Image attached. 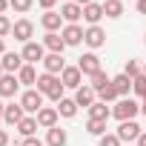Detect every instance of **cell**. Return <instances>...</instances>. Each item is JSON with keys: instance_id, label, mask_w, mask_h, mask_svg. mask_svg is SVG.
I'll use <instances>...</instances> for the list:
<instances>
[{"instance_id": "1", "label": "cell", "mask_w": 146, "mask_h": 146, "mask_svg": "<svg viewBox=\"0 0 146 146\" xmlns=\"http://www.w3.org/2000/svg\"><path fill=\"white\" fill-rule=\"evenodd\" d=\"M63 80L57 78V75H49V72H43V75L37 78V92L43 95V98H49V100H54V103H60L63 100Z\"/></svg>"}, {"instance_id": "2", "label": "cell", "mask_w": 146, "mask_h": 146, "mask_svg": "<svg viewBox=\"0 0 146 146\" xmlns=\"http://www.w3.org/2000/svg\"><path fill=\"white\" fill-rule=\"evenodd\" d=\"M137 112H140V103L132 100V98H120V100L115 103V109H112V115H115L120 123H123V120H135Z\"/></svg>"}, {"instance_id": "3", "label": "cell", "mask_w": 146, "mask_h": 146, "mask_svg": "<svg viewBox=\"0 0 146 146\" xmlns=\"http://www.w3.org/2000/svg\"><path fill=\"white\" fill-rule=\"evenodd\" d=\"M20 106H23V112L37 115V112L43 109V95H40L37 89H26V92L20 95Z\"/></svg>"}, {"instance_id": "4", "label": "cell", "mask_w": 146, "mask_h": 146, "mask_svg": "<svg viewBox=\"0 0 146 146\" xmlns=\"http://www.w3.org/2000/svg\"><path fill=\"white\" fill-rule=\"evenodd\" d=\"M115 135L120 137V143H129V146H132V143H135L143 132H140V126H137L135 120H123V123L117 126V132H115Z\"/></svg>"}, {"instance_id": "5", "label": "cell", "mask_w": 146, "mask_h": 146, "mask_svg": "<svg viewBox=\"0 0 146 146\" xmlns=\"http://www.w3.org/2000/svg\"><path fill=\"white\" fill-rule=\"evenodd\" d=\"M78 69L83 72L86 78H92V75H98V72H100V57H98L95 52H86V54L78 57Z\"/></svg>"}, {"instance_id": "6", "label": "cell", "mask_w": 146, "mask_h": 146, "mask_svg": "<svg viewBox=\"0 0 146 146\" xmlns=\"http://www.w3.org/2000/svg\"><path fill=\"white\" fill-rule=\"evenodd\" d=\"M83 35H86V29H80L78 23H66L60 29V37L66 40V46H80L83 43Z\"/></svg>"}, {"instance_id": "7", "label": "cell", "mask_w": 146, "mask_h": 146, "mask_svg": "<svg viewBox=\"0 0 146 146\" xmlns=\"http://www.w3.org/2000/svg\"><path fill=\"white\" fill-rule=\"evenodd\" d=\"M12 35H15V40H20V43H32L35 23H32V20H26V17H20V20L12 26Z\"/></svg>"}, {"instance_id": "8", "label": "cell", "mask_w": 146, "mask_h": 146, "mask_svg": "<svg viewBox=\"0 0 146 146\" xmlns=\"http://www.w3.org/2000/svg\"><path fill=\"white\" fill-rule=\"evenodd\" d=\"M20 54H23V60H26V63H32V66H35L37 60L43 63V57H46V46L32 40V43H23V52H20Z\"/></svg>"}, {"instance_id": "9", "label": "cell", "mask_w": 146, "mask_h": 146, "mask_svg": "<svg viewBox=\"0 0 146 146\" xmlns=\"http://www.w3.org/2000/svg\"><path fill=\"white\" fill-rule=\"evenodd\" d=\"M60 80H63L66 89H80V86H83V72H80L78 66H66L63 75H60Z\"/></svg>"}, {"instance_id": "10", "label": "cell", "mask_w": 146, "mask_h": 146, "mask_svg": "<svg viewBox=\"0 0 146 146\" xmlns=\"http://www.w3.org/2000/svg\"><path fill=\"white\" fill-rule=\"evenodd\" d=\"M0 63H3V72H6V75H17V72H20V69L26 66L23 54H17V52H6Z\"/></svg>"}, {"instance_id": "11", "label": "cell", "mask_w": 146, "mask_h": 146, "mask_svg": "<svg viewBox=\"0 0 146 146\" xmlns=\"http://www.w3.org/2000/svg\"><path fill=\"white\" fill-rule=\"evenodd\" d=\"M35 117H37V123H40L43 129H54V126H57L60 112H57V106H43V109H40Z\"/></svg>"}, {"instance_id": "12", "label": "cell", "mask_w": 146, "mask_h": 146, "mask_svg": "<svg viewBox=\"0 0 146 146\" xmlns=\"http://www.w3.org/2000/svg\"><path fill=\"white\" fill-rule=\"evenodd\" d=\"M83 43H86L89 49H100V46L106 43V32H103L100 26H89L86 35H83Z\"/></svg>"}, {"instance_id": "13", "label": "cell", "mask_w": 146, "mask_h": 146, "mask_svg": "<svg viewBox=\"0 0 146 146\" xmlns=\"http://www.w3.org/2000/svg\"><path fill=\"white\" fill-rule=\"evenodd\" d=\"M43 69L49 72V75H57V78H60V75H63V69H66L63 54H52V52H49V54L43 57Z\"/></svg>"}, {"instance_id": "14", "label": "cell", "mask_w": 146, "mask_h": 146, "mask_svg": "<svg viewBox=\"0 0 146 146\" xmlns=\"http://www.w3.org/2000/svg\"><path fill=\"white\" fill-rule=\"evenodd\" d=\"M17 89H20L17 75H3V78H0V98H15Z\"/></svg>"}, {"instance_id": "15", "label": "cell", "mask_w": 146, "mask_h": 146, "mask_svg": "<svg viewBox=\"0 0 146 146\" xmlns=\"http://www.w3.org/2000/svg\"><path fill=\"white\" fill-rule=\"evenodd\" d=\"M95 100H98V92H95L92 86H80V89H75V103H78V106L89 109Z\"/></svg>"}, {"instance_id": "16", "label": "cell", "mask_w": 146, "mask_h": 146, "mask_svg": "<svg viewBox=\"0 0 146 146\" xmlns=\"http://www.w3.org/2000/svg\"><path fill=\"white\" fill-rule=\"evenodd\" d=\"M23 117H26V115H23V106H20V103H9V106L3 109V123H6V126H17Z\"/></svg>"}, {"instance_id": "17", "label": "cell", "mask_w": 146, "mask_h": 146, "mask_svg": "<svg viewBox=\"0 0 146 146\" xmlns=\"http://www.w3.org/2000/svg\"><path fill=\"white\" fill-rule=\"evenodd\" d=\"M37 78H40V75L35 72L32 63H26V66L17 72V80H20V86H26V89H35V86H37Z\"/></svg>"}, {"instance_id": "18", "label": "cell", "mask_w": 146, "mask_h": 146, "mask_svg": "<svg viewBox=\"0 0 146 146\" xmlns=\"http://www.w3.org/2000/svg\"><path fill=\"white\" fill-rule=\"evenodd\" d=\"M43 46H46L52 54H63V49H66V40H63L57 32H46V37H43Z\"/></svg>"}, {"instance_id": "19", "label": "cell", "mask_w": 146, "mask_h": 146, "mask_svg": "<svg viewBox=\"0 0 146 146\" xmlns=\"http://www.w3.org/2000/svg\"><path fill=\"white\" fill-rule=\"evenodd\" d=\"M60 17H63L66 23H78V20L83 17V6H78V3H63V6H60Z\"/></svg>"}, {"instance_id": "20", "label": "cell", "mask_w": 146, "mask_h": 146, "mask_svg": "<svg viewBox=\"0 0 146 146\" xmlns=\"http://www.w3.org/2000/svg\"><path fill=\"white\" fill-rule=\"evenodd\" d=\"M40 26L46 29V32H60V26H63V17H60V12H46L43 17H40Z\"/></svg>"}, {"instance_id": "21", "label": "cell", "mask_w": 146, "mask_h": 146, "mask_svg": "<svg viewBox=\"0 0 146 146\" xmlns=\"http://www.w3.org/2000/svg\"><path fill=\"white\" fill-rule=\"evenodd\" d=\"M100 17H103V6H100V3H89V6H83V20H86L89 26H98Z\"/></svg>"}, {"instance_id": "22", "label": "cell", "mask_w": 146, "mask_h": 146, "mask_svg": "<svg viewBox=\"0 0 146 146\" xmlns=\"http://www.w3.org/2000/svg\"><path fill=\"white\" fill-rule=\"evenodd\" d=\"M109 117H112V109H109L106 103L95 100V103L89 106V120H109Z\"/></svg>"}, {"instance_id": "23", "label": "cell", "mask_w": 146, "mask_h": 146, "mask_svg": "<svg viewBox=\"0 0 146 146\" xmlns=\"http://www.w3.org/2000/svg\"><path fill=\"white\" fill-rule=\"evenodd\" d=\"M112 86H115L117 98H126V95H129V89H132V78H126L123 72H120L117 78H112Z\"/></svg>"}, {"instance_id": "24", "label": "cell", "mask_w": 146, "mask_h": 146, "mask_svg": "<svg viewBox=\"0 0 146 146\" xmlns=\"http://www.w3.org/2000/svg\"><path fill=\"white\" fill-rule=\"evenodd\" d=\"M37 126H40V123H37V117H32V115H29V117H23V120L17 123V132H20L23 137H35Z\"/></svg>"}, {"instance_id": "25", "label": "cell", "mask_w": 146, "mask_h": 146, "mask_svg": "<svg viewBox=\"0 0 146 146\" xmlns=\"http://www.w3.org/2000/svg\"><path fill=\"white\" fill-rule=\"evenodd\" d=\"M66 129H60V126H54V129H49V135H46V143L49 146H66Z\"/></svg>"}, {"instance_id": "26", "label": "cell", "mask_w": 146, "mask_h": 146, "mask_svg": "<svg viewBox=\"0 0 146 146\" xmlns=\"http://www.w3.org/2000/svg\"><path fill=\"white\" fill-rule=\"evenodd\" d=\"M57 112H60V117H75V115H78V103H75V98H63V100L57 103Z\"/></svg>"}, {"instance_id": "27", "label": "cell", "mask_w": 146, "mask_h": 146, "mask_svg": "<svg viewBox=\"0 0 146 146\" xmlns=\"http://www.w3.org/2000/svg\"><path fill=\"white\" fill-rule=\"evenodd\" d=\"M103 15L106 17H120L123 15V3H120V0H106V3H103Z\"/></svg>"}, {"instance_id": "28", "label": "cell", "mask_w": 146, "mask_h": 146, "mask_svg": "<svg viewBox=\"0 0 146 146\" xmlns=\"http://www.w3.org/2000/svg\"><path fill=\"white\" fill-rule=\"evenodd\" d=\"M109 83H112V78L106 75V72H103V69L98 72V75H92V89H95V92H100V89H106Z\"/></svg>"}, {"instance_id": "29", "label": "cell", "mask_w": 146, "mask_h": 146, "mask_svg": "<svg viewBox=\"0 0 146 146\" xmlns=\"http://www.w3.org/2000/svg\"><path fill=\"white\" fill-rule=\"evenodd\" d=\"M86 132L95 135V137H103L106 135V120H89L86 123Z\"/></svg>"}, {"instance_id": "30", "label": "cell", "mask_w": 146, "mask_h": 146, "mask_svg": "<svg viewBox=\"0 0 146 146\" xmlns=\"http://www.w3.org/2000/svg\"><path fill=\"white\" fill-rule=\"evenodd\" d=\"M123 75H126V78H132V80H135V78H137V75H143V69H140V66H137V60H126V66H123Z\"/></svg>"}, {"instance_id": "31", "label": "cell", "mask_w": 146, "mask_h": 146, "mask_svg": "<svg viewBox=\"0 0 146 146\" xmlns=\"http://www.w3.org/2000/svg\"><path fill=\"white\" fill-rule=\"evenodd\" d=\"M98 98H100V103H112V100H117V92H115V86L109 83L106 89H100V92H98Z\"/></svg>"}, {"instance_id": "32", "label": "cell", "mask_w": 146, "mask_h": 146, "mask_svg": "<svg viewBox=\"0 0 146 146\" xmlns=\"http://www.w3.org/2000/svg\"><path fill=\"white\" fill-rule=\"evenodd\" d=\"M9 6H12L17 15H23V12H29V9L35 6V0H9Z\"/></svg>"}, {"instance_id": "33", "label": "cell", "mask_w": 146, "mask_h": 146, "mask_svg": "<svg viewBox=\"0 0 146 146\" xmlns=\"http://www.w3.org/2000/svg\"><path fill=\"white\" fill-rule=\"evenodd\" d=\"M132 89H135V95L146 98V75H137V78L132 80Z\"/></svg>"}, {"instance_id": "34", "label": "cell", "mask_w": 146, "mask_h": 146, "mask_svg": "<svg viewBox=\"0 0 146 146\" xmlns=\"http://www.w3.org/2000/svg\"><path fill=\"white\" fill-rule=\"evenodd\" d=\"M12 26H15V23H12V20H9L6 15H0V37H6V35H12Z\"/></svg>"}, {"instance_id": "35", "label": "cell", "mask_w": 146, "mask_h": 146, "mask_svg": "<svg viewBox=\"0 0 146 146\" xmlns=\"http://www.w3.org/2000/svg\"><path fill=\"white\" fill-rule=\"evenodd\" d=\"M100 146H123V143H120L117 135H103V137H100Z\"/></svg>"}, {"instance_id": "36", "label": "cell", "mask_w": 146, "mask_h": 146, "mask_svg": "<svg viewBox=\"0 0 146 146\" xmlns=\"http://www.w3.org/2000/svg\"><path fill=\"white\" fill-rule=\"evenodd\" d=\"M20 146H43V140H40V137H23Z\"/></svg>"}, {"instance_id": "37", "label": "cell", "mask_w": 146, "mask_h": 146, "mask_svg": "<svg viewBox=\"0 0 146 146\" xmlns=\"http://www.w3.org/2000/svg\"><path fill=\"white\" fill-rule=\"evenodd\" d=\"M37 3H40V9H46V12H52V9H54V3H57V0H37Z\"/></svg>"}, {"instance_id": "38", "label": "cell", "mask_w": 146, "mask_h": 146, "mask_svg": "<svg viewBox=\"0 0 146 146\" xmlns=\"http://www.w3.org/2000/svg\"><path fill=\"white\" fill-rule=\"evenodd\" d=\"M0 146H9V132L0 129Z\"/></svg>"}, {"instance_id": "39", "label": "cell", "mask_w": 146, "mask_h": 146, "mask_svg": "<svg viewBox=\"0 0 146 146\" xmlns=\"http://www.w3.org/2000/svg\"><path fill=\"white\" fill-rule=\"evenodd\" d=\"M137 12H140V15H146V0H137Z\"/></svg>"}, {"instance_id": "40", "label": "cell", "mask_w": 146, "mask_h": 146, "mask_svg": "<svg viewBox=\"0 0 146 146\" xmlns=\"http://www.w3.org/2000/svg\"><path fill=\"white\" fill-rule=\"evenodd\" d=\"M72 3H78V6H89V3H95V0H72Z\"/></svg>"}, {"instance_id": "41", "label": "cell", "mask_w": 146, "mask_h": 146, "mask_svg": "<svg viewBox=\"0 0 146 146\" xmlns=\"http://www.w3.org/2000/svg\"><path fill=\"white\" fill-rule=\"evenodd\" d=\"M6 9H9V0H0V15H3Z\"/></svg>"}, {"instance_id": "42", "label": "cell", "mask_w": 146, "mask_h": 146, "mask_svg": "<svg viewBox=\"0 0 146 146\" xmlns=\"http://www.w3.org/2000/svg\"><path fill=\"white\" fill-rule=\"evenodd\" d=\"M137 146H146V132H143V135L137 137Z\"/></svg>"}, {"instance_id": "43", "label": "cell", "mask_w": 146, "mask_h": 146, "mask_svg": "<svg viewBox=\"0 0 146 146\" xmlns=\"http://www.w3.org/2000/svg\"><path fill=\"white\" fill-rule=\"evenodd\" d=\"M6 54V43H3V37H0V57Z\"/></svg>"}, {"instance_id": "44", "label": "cell", "mask_w": 146, "mask_h": 146, "mask_svg": "<svg viewBox=\"0 0 146 146\" xmlns=\"http://www.w3.org/2000/svg\"><path fill=\"white\" fill-rule=\"evenodd\" d=\"M3 109H6V103H0V123H3Z\"/></svg>"}, {"instance_id": "45", "label": "cell", "mask_w": 146, "mask_h": 146, "mask_svg": "<svg viewBox=\"0 0 146 146\" xmlns=\"http://www.w3.org/2000/svg\"><path fill=\"white\" fill-rule=\"evenodd\" d=\"M140 112H143V115H146V98H143V103H140Z\"/></svg>"}, {"instance_id": "46", "label": "cell", "mask_w": 146, "mask_h": 146, "mask_svg": "<svg viewBox=\"0 0 146 146\" xmlns=\"http://www.w3.org/2000/svg\"><path fill=\"white\" fill-rule=\"evenodd\" d=\"M3 75H6V72H3V63H0V78H3Z\"/></svg>"}, {"instance_id": "47", "label": "cell", "mask_w": 146, "mask_h": 146, "mask_svg": "<svg viewBox=\"0 0 146 146\" xmlns=\"http://www.w3.org/2000/svg\"><path fill=\"white\" fill-rule=\"evenodd\" d=\"M143 75H146V66H143Z\"/></svg>"}, {"instance_id": "48", "label": "cell", "mask_w": 146, "mask_h": 146, "mask_svg": "<svg viewBox=\"0 0 146 146\" xmlns=\"http://www.w3.org/2000/svg\"><path fill=\"white\" fill-rule=\"evenodd\" d=\"M143 43H146V37H143Z\"/></svg>"}]
</instances>
